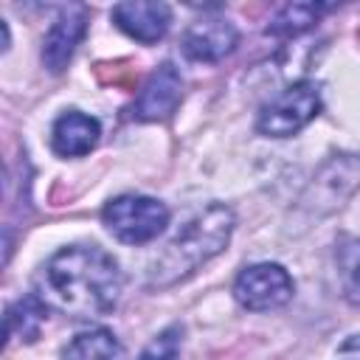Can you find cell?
I'll return each mask as SVG.
<instances>
[{
  "instance_id": "cell-5",
  "label": "cell",
  "mask_w": 360,
  "mask_h": 360,
  "mask_svg": "<svg viewBox=\"0 0 360 360\" xmlns=\"http://www.w3.org/2000/svg\"><path fill=\"white\" fill-rule=\"evenodd\" d=\"M321 112V93L312 82H295L281 96H276L259 112V132L267 138H290L304 129Z\"/></svg>"
},
{
  "instance_id": "cell-8",
  "label": "cell",
  "mask_w": 360,
  "mask_h": 360,
  "mask_svg": "<svg viewBox=\"0 0 360 360\" xmlns=\"http://www.w3.org/2000/svg\"><path fill=\"white\" fill-rule=\"evenodd\" d=\"M87 31V8L65 6L42 39V65L51 73H62Z\"/></svg>"
},
{
  "instance_id": "cell-6",
  "label": "cell",
  "mask_w": 360,
  "mask_h": 360,
  "mask_svg": "<svg viewBox=\"0 0 360 360\" xmlns=\"http://www.w3.org/2000/svg\"><path fill=\"white\" fill-rule=\"evenodd\" d=\"M292 278L281 264H250L245 267L233 281V298L253 312L284 307L292 298Z\"/></svg>"
},
{
  "instance_id": "cell-3",
  "label": "cell",
  "mask_w": 360,
  "mask_h": 360,
  "mask_svg": "<svg viewBox=\"0 0 360 360\" xmlns=\"http://www.w3.org/2000/svg\"><path fill=\"white\" fill-rule=\"evenodd\" d=\"M360 191V155L338 152L321 163V169L307 183L298 205L315 217L335 214Z\"/></svg>"
},
{
  "instance_id": "cell-14",
  "label": "cell",
  "mask_w": 360,
  "mask_h": 360,
  "mask_svg": "<svg viewBox=\"0 0 360 360\" xmlns=\"http://www.w3.org/2000/svg\"><path fill=\"white\" fill-rule=\"evenodd\" d=\"M323 11H326V6H321V3H290L273 17V22L267 25V34L281 37V39L298 37V34L309 31L321 20Z\"/></svg>"
},
{
  "instance_id": "cell-11",
  "label": "cell",
  "mask_w": 360,
  "mask_h": 360,
  "mask_svg": "<svg viewBox=\"0 0 360 360\" xmlns=\"http://www.w3.org/2000/svg\"><path fill=\"white\" fill-rule=\"evenodd\" d=\"M98 138H101L98 121L84 115V112H79V110H68L65 115H59L53 129H51V146L62 158L87 155L98 143Z\"/></svg>"
},
{
  "instance_id": "cell-9",
  "label": "cell",
  "mask_w": 360,
  "mask_h": 360,
  "mask_svg": "<svg viewBox=\"0 0 360 360\" xmlns=\"http://www.w3.org/2000/svg\"><path fill=\"white\" fill-rule=\"evenodd\" d=\"M236 42H239V34L228 20L205 17L186 28L183 53L194 62H219L236 48Z\"/></svg>"
},
{
  "instance_id": "cell-15",
  "label": "cell",
  "mask_w": 360,
  "mask_h": 360,
  "mask_svg": "<svg viewBox=\"0 0 360 360\" xmlns=\"http://www.w3.org/2000/svg\"><path fill=\"white\" fill-rule=\"evenodd\" d=\"M96 79L104 87H121V90H135L138 84V68L129 59H118V62H98L93 68Z\"/></svg>"
},
{
  "instance_id": "cell-4",
  "label": "cell",
  "mask_w": 360,
  "mask_h": 360,
  "mask_svg": "<svg viewBox=\"0 0 360 360\" xmlns=\"http://www.w3.org/2000/svg\"><path fill=\"white\" fill-rule=\"evenodd\" d=\"M101 219L115 239H121L127 245H143V242L155 239L158 233H163V228L169 222V211L155 197L124 194L104 205Z\"/></svg>"
},
{
  "instance_id": "cell-10",
  "label": "cell",
  "mask_w": 360,
  "mask_h": 360,
  "mask_svg": "<svg viewBox=\"0 0 360 360\" xmlns=\"http://www.w3.org/2000/svg\"><path fill=\"white\" fill-rule=\"evenodd\" d=\"M112 22L129 34L132 39L152 45L158 39H163V34L169 31L172 22V11L166 3H146V0H127L112 6Z\"/></svg>"
},
{
  "instance_id": "cell-18",
  "label": "cell",
  "mask_w": 360,
  "mask_h": 360,
  "mask_svg": "<svg viewBox=\"0 0 360 360\" xmlns=\"http://www.w3.org/2000/svg\"><path fill=\"white\" fill-rule=\"evenodd\" d=\"M335 360H360V335H352L340 343Z\"/></svg>"
},
{
  "instance_id": "cell-7",
  "label": "cell",
  "mask_w": 360,
  "mask_h": 360,
  "mask_svg": "<svg viewBox=\"0 0 360 360\" xmlns=\"http://www.w3.org/2000/svg\"><path fill=\"white\" fill-rule=\"evenodd\" d=\"M183 98V79L180 70L172 62H163L160 68H155L146 79V84L141 87L129 115L138 121H163L169 118L177 104Z\"/></svg>"
},
{
  "instance_id": "cell-12",
  "label": "cell",
  "mask_w": 360,
  "mask_h": 360,
  "mask_svg": "<svg viewBox=\"0 0 360 360\" xmlns=\"http://www.w3.org/2000/svg\"><path fill=\"white\" fill-rule=\"evenodd\" d=\"M62 360H124V346L110 329H90L65 346Z\"/></svg>"
},
{
  "instance_id": "cell-19",
  "label": "cell",
  "mask_w": 360,
  "mask_h": 360,
  "mask_svg": "<svg viewBox=\"0 0 360 360\" xmlns=\"http://www.w3.org/2000/svg\"><path fill=\"white\" fill-rule=\"evenodd\" d=\"M357 39H360V31H357Z\"/></svg>"
},
{
  "instance_id": "cell-17",
  "label": "cell",
  "mask_w": 360,
  "mask_h": 360,
  "mask_svg": "<svg viewBox=\"0 0 360 360\" xmlns=\"http://www.w3.org/2000/svg\"><path fill=\"white\" fill-rule=\"evenodd\" d=\"M343 295L352 307H360V253L354 262L346 264V273H343Z\"/></svg>"
},
{
  "instance_id": "cell-2",
  "label": "cell",
  "mask_w": 360,
  "mask_h": 360,
  "mask_svg": "<svg viewBox=\"0 0 360 360\" xmlns=\"http://www.w3.org/2000/svg\"><path fill=\"white\" fill-rule=\"evenodd\" d=\"M231 233H233V211L222 202H211L152 262L149 287L163 290L188 278L200 264H205L208 259L225 250V245L231 242Z\"/></svg>"
},
{
  "instance_id": "cell-1",
  "label": "cell",
  "mask_w": 360,
  "mask_h": 360,
  "mask_svg": "<svg viewBox=\"0 0 360 360\" xmlns=\"http://www.w3.org/2000/svg\"><path fill=\"white\" fill-rule=\"evenodd\" d=\"M121 295V273L110 253L96 245H73L48 259L39 273V298L73 318H104Z\"/></svg>"
},
{
  "instance_id": "cell-13",
  "label": "cell",
  "mask_w": 360,
  "mask_h": 360,
  "mask_svg": "<svg viewBox=\"0 0 360 360\" xmlns=\"http://www.w3.org/2000/svg\"><path fill=\"white\" fill-rule=\"evenodd\" d=\"M45 318H48V304L39 295H25L6 315V338L20 335V340L31 343V340L39 338V329H42Z\"/></svg>"
},
{
  "instance_id": "cell-16",
  "label": "cell",
  "mask_w": 360,
  "mask_h": 360,
  "mask_svg": "<svg viewBox=\"0 0 360 360\" xmlns=\"http://www.w3.org/2000/svg\"><path fill=\"white\" fill-rule=\"evenodd\" d=\"M180 343H183V326L180 323H172L158 338L149 340V346L141 352L138 360H177Z\"/></svg>"
}]
</instances>
